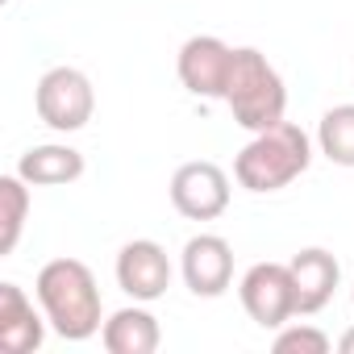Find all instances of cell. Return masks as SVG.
<instances>
[{"label": "cell", "instance_id": "6da1fadb", "mask_svg": "<svg viewBox=\"0 0 354 354\" xmlns=\"http://www.w3.org/2000/svg\"><path fill=\"white\" fill-rule=\"evenodd\" d=\"M34 296L63 342H88L104 325V300L96 275L80 259H50L34 279Z\"/></svg>", "mask_w": 354, "mask_h": 354}, {"label": "cell", "instance_id": "7a4b0ae2", "mask_svg": "<svg viewBox=\"0 0 354 354\" xmlns=\"http://www.w3.org/2000/svg\"><path fill=\"white\" fill-rule=\"evenodd\" d=\"M313 162V138L296 125V121H279L263 133H254L238 158H234V180L263 196V192H279L288 188L292 180H300V175L308 171Z\"/></svg>", "mask_w": 354, "mask_h": 354}, {"label": "cell", "instance_id": "3957f363", "mask_svg": "<svg viewBox=\"0 0 354 354\" xmlns=\"http://www.w3.org/2000/svg\"><path fill=\"white\" fill-rule=\"evenodd\" d=\"M225 104L234 121L250 133H263L279 121H288V88L283 75L271 67V59L254 46H234V71L225 88Z\"/></svg>", "mask_w": 354, "mask_h": 354}, {"label": "cell", "instance_id": "277c9868", "mask_svg": "<svg viewBox=\"0 0 354 354\" xmlns=\"http://www.w3.org/2000/svg\"><path fill=\"white\" fill-rule=\"evenodd\" d=\"M34 109L42 117L46 129L55 133H75L92 121L96 113V92H92V80L80 71V67H50L38 88H34Z\"/></svg>", "mask_w": 354, "mask_h": 354}, {"label": "cell", "instance_id": "5b68a950", "mask_svg": "<svg viewBox=\"0 0 354 354\" xmlns=\"http://www.w3.org/2000/svg\"><path fill=\"white\" fill-rule=\"evenodd\" d=\"M238 296L259 329H279L296 317V279L288 263H254L242 275Z\"/></svg>", "mask_w": 354, "mask_h": 354}, {"label": "cell", "instance_id": "8992f818", "mask_svg": "<svg viewBox=\"0 0 354 354\" xmlns=\"http://www.w3.org/2000/svg\"><path fill=\"white\" fill-rule=\"evenodd\" d=\"M167 192H171V205H175L180 217H188V221H217L230 209V175L217 162L196 158V162L175 167Z\"/></svg>", "mask_w": 354, "mask_h": 354}, {"label": "cell", "instance_id": "52a82bcc", "mask_svg": "<svg viewBox=\"0 0 354 354\" xmlns=\"http://www.w3.org/2000/svg\"><path fill=\"white\" fill-rule=\"evenodd\" d=\"M175 71H180V84L192 96H201V100H225L230 71H234V46L221 42L217 34H196V38H188L180 46Z\"/></svg>", "mask_w": 354, "mask_h": 354}, {"label": "cell", "instance_id": "ba28073f", "mask_svg": "<svg viewBox=\"0 0 354 354\" xmlns=\"http://www.w3.org/2000/svg\"><path fill=\"white\" fill-rule=\"evenodd\" d=\"M180 275H184L188 292L201 296V300L225 296L230 283H234V246L221 234H196V238H188L184 254H180Z\"/></svg>", "mask_w": 354, "mask_h": 354}, {"label": "cell", "instance_id": "9c48e42d", "mask_svg": "<svg viewBox=\"0 0 354 354\" xmlns=\"http://www.w3.org/2000/svg\"><path fill=\"white\" fill-rule=\"evenodd\" d=\"M117 288L129 296V300H142V304H154L167 296L171 288V259L167 250L154 242V238H133L117 250Z\"/></svg>", "mask_w": 354, "mask_h": 354}, {"label": "cell", "instance_id": "30bf717a", "mask_svg": "<svg viewBox=\"0 0 354 354\" xmlns=\"http://www.w3.org/2000/svg\"><path fill=\"white\" fill-rule=\"evenodd\" d=\"M34 300L13 279L0 283V350L5 354H34V350H42L50 321H46L42 304L34 308Z\"/></svg>", "mask_w": 354, "mask_h": 354}, {"label": "cell", "instance_id": "8fae6325", "mask_svg": "<svg viewBox=\"0 0 354 354\" xmlns=\"http://www.w3.org/2000/svg\"><path fill=\"white\" fill-rule=\"evenodd\" d=\"M292 279H296V317H313L321 313L337 283H342V263L325 250V246H304L300 254H292Z\"/></svg>", "mask_w": 354, "mask_h": 354}, {"label": "cell", "instance_id": "7c38bea8", "mask_svg": "<svg viewBox=\"0 0 354 354\" xmlns=\"http://www.w3.org/2000/svg\"><path fill=\"white\" fill-rule=\"evenodd\" d=\"M84 171H88L84 154L75 146H67V142L30 146L17 158V175H21L30 188H63V184H75Z\"/></svg>", "mask_w": 354, "mask_h": 354}, {"label": "cell", "instance_id": "4fadbf2b", "mask_svg": "<svg viewBox=\"0 0 354 354\" xmlns=\"http://www.w3.org/2000/svg\"><path fill=\"white\" fill-rule=\"evenodd\" d=\"M100 342L109 354H154L162 342V329H158V317L142 300H133L100 325Z\"/></svg>", "mask_w": 354, "mask_h": 354}, {"label": "cell", "instance_id": "5bb4252c", "mask_svg": "<svg viewBox=\"0 0 354 354\" xmlns=\"http://www.w3.org/2000/svg\"><path fill=\"white\" fill-rule=\"evenodd\" d=\"M26 221H30V184L17 171H9L0 175V259L17 250Z\"/></svg>", "mask_w": 354, "mask_h": 354}, {"label": "cell", "instance_id": "9a60e30c", "mask_svg": "<svg viewBox=\"0 0 354 354\" xmlns=\"http://www.w3.org/2000/svg\"><path fill=\"white\" fill-rule=\"evenodd\" d=\"M317 150L337 167H354V104L325 109L317 125Z\"/></svg>", "mask_w": 354, "mask_h": 354}, {"label": "cell", "instance_id": "2e32d148", "mask_svg": "<svg viewBox=\"0 0 354 354\" xmlns=\"http://www.w3.org/2000/svg\"><path fill=\"white\" fill-rule=\"evenodd\" d=\"M275 354H329V333L317 329V325H279L275 329Z\"/></svg>", "mask_w": 354, "mask_h": 354}, {"label": "cell", "instance_id": "e0dca14e", "mask_svg": "<svg viewBox=\"0 0 354 354\" xmlns=\"http://www.w3.org/2000/svg\"><path fill=\"white\" fill-rule=\"evenodd\" d=\"M337 350H342V354H354V325H350V329L337 337Z\"/></svg>", "mask_w": 354, "mask_h": 354}, {"label": "cell", "instance_id": "ac0fdd59", "mask_svg": "<svg viewBox=\"0 0 354 354\" xmlns=\"http://www.w3.org/2000/svg\"><path fill=\"white\" fill-rule=\"evenodd\" d=\"M350 304H354V288H350Z\"/></svg>", "mask_w": 354, "mask_h": 354}]
</instances>
